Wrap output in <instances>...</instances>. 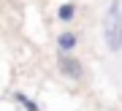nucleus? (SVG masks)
I'll list each match as a JSON object with an SVG mask.
<instances>
[{"label": "nucleus", "mask_w": 122, "mask_h": 111, "mask_svg": "<svg viewBox=\"0 0 122 111\" xmlns=\"http://www.w3.org/2000/svg\"><path fill=\"white\" fill-rule=\"evenodd\" d=\"M14 100H16V103H19V106H22L25 111H41V106H38V103H35L33 98H27L25 92H14Z\"/></svg>", "instance_id": "nucleus-4"}, {"label": "nucleus", "mask_w": 122, "mask_h": 111, "mask_svg": "<svg viewBox=\"0 0 122 111\" xmlns=\"http://www.w3.org/2000/svg\"><path fill=\"white\" fill-rule=\"evenodd\" d=\"M73 16H76V5L73 3H62L60 11H57V19H60V22H71Z\"/></svg>", "instance_id": "nucleus-5"}, {"label": "nucleus", "mask_w": 122, "mask_h": 111, "mask_svg": "<svg viewBox=\"0 0 122 111\" xmlns=\"http://www.w3.org/2000/svg\"><path fill=\"white\" fill-rule=\"evenodd\" d=\"M103 38H106V46L111 51H119L122 49V5L119 0H114L106 11V19H103Z\"/></svg>", "instance_id": "nucleus-1"}, {"label": "nucleus", "mask_w": 122, "mask_h": 111, "mask_svg": "<svg viewBox=\"0 0 122 111\" xmlns=\"http://www.w3.org/2000/svg\"><path fill=\"white\" fill-rule=\"evenodd\" d=\"M57 68L65 79H73V81H81L84 79V65L79 62V57L73 54H60L57 57Z\"/></svg>", "instance_id": "nucleus-2"}, {"label": "nucleus", "mask_w": 122, "mask_h": 111, "mask_svg": "<svg viewBox=\"0 0 122 111\" xmlns=\"http://www.w3.org/2000/svg\"><path fill=\"white\" fill-rule=\"evenodd\" d=\"M76 43H79L76 33H60V35H57V46H60V54H71V51L76 49Z\"/></svg>", "instance_id": "nucleus-3"}]
</instances>
